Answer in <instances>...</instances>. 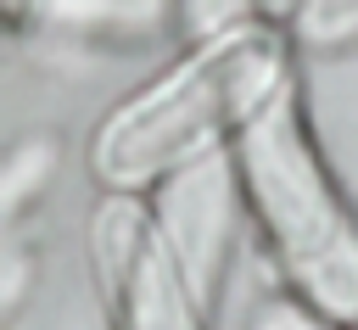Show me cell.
Wrapping results in <instances>:
<instances>
[{
    "instance_id": "cell-1",
    "label": "cell",
    "mask_w": 358,
    "mask_h": 330,
    "mask_svg": "<svg viewBox=\"0 0 358 330\" xmlns=\"http://www.w3.org/2000/svg\"><path fill=\"white\" fill-rule=\"evenodd\" d=\"M291 78L285 45L274 28L235 22L213 39H196L168 73L112 106L90 140V173L101 190H145L179 173L185 162L218 151L280 84Z\"/></svg>"
},
{
    "instance_id": "cell-9",
    "label": "cell",
    "mask_w": 358,
    "mask_h": 330,
    "mask_svg": "<svg viewBox=\"0 0 358 330\" xmlns=\"http://www.w3.org/2000/svg\"><path fill=\"white\" fill-rule=\"evenodd\" d=\"M263 6H268V11H285V17H291V6H296V0H263Z\"/></svg>"
},
{
    "instance_id": "cell-5",
    "label": "cell",
    "mask_w": 358,
    "mask_h": 330,
    "mask_svg": "<svg viewBox=\"0 0 358 330\" xmlns=\"http://www.w3.org/2000/svg\"><path fill=\"white\" fill-rule=\"evenodd\" d=\"M291 34L313 50H341L358 39V0H296Z\"/></svg>"
},
{
    "instance_id": "cell-6",
    "label": "cell",
    "mask_w": 358,
    "mask_h": 330,
    "mask_svg": "<svg viewBox=\"0 0 358 330\" xmlns=\"http://www.w3.org/2000/svg\"><path fill=\"white\" fill-rule=\"evenodd\" d=\"M151 6L162 0H50V11L73 28H123V22L151 17Z\"/></svg>"
},
{
    "instance_id": "cell-8",
    "label": "cell",
    "mask_w": 358,
    "mask_h": 330,
    "mask_svg": "<svg viewBox=\"0 0 358 330\" xmlns=\"http://www.w3.org/2000/svg\"><path fill=\"white\" fill-rule=\"evenodd\" d=\"M45 11L50 0H0V34H28Z\"/></svg>"
},
{
    "instance_id": "cell-2",
    "label": "cell",
    "mask_w": 358,
    "mask_h": 330,
    "mask_svg": "<svg viewBox=\"0 0 358 330\" xmlns=\"http://www.w3.org/2000/svg\"><path fill=\"white\" fill-rule=\"evenodd\" d=\"M235 168L285 280L324 319H358V224L302 129L291 78L235 129Z\"/></svg>"
},
{
    "instance_id": "cell-3",
    "label": "cell",
    "mask_w": 358,
    "mask_h": 330,
    "mask_svg": "<svg viewBox=\"0 0 358 330\" xmlns=\"http://www.w3.org/2000/svg\"><path fill=\"white\" fill-rule=\"evenodd\" d=\"M90 263L117 324L185 330L201 319V302L157 224V207H145L140 190H106L90 218Z\"/></svg>"
},
{
    "instance_id": "cell-4",
    "label": "cell",
    "mask_w": 358,
    "mask_h": 330,
    "mask_svg": "<svg viewBox=\"0 0 358 330\" xmlns=\"http://www.w3.org/2000/svg\"><path fill=\"white\" fill-rule=\"evenodd\" d=\"M157 224H162V235H168L196 302L207 308L218 263H224V246H229V173H224L218 151H207V157H196V162H185L179 173L162 179Z\"/></svg>"
},
{
    "instance_id": "cell-7",
    "label": "cell",
    "mask_w": 358,
    "mask_h": 330,
    "mask_svg": "<svg viewBox=\"0 0 358 330\" xmlns=\"http://www.w3.org/2000/svg\"><path fill=\"white\" fill-rule=\"evenodd\" d=\"M246 11H252V0H179V28L190 39H213L235 22H246Z\"/></svg>"
}]
</instances>
